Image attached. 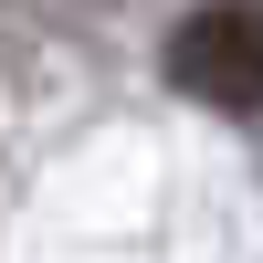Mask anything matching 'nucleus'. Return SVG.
Segmentation results:
<instances>
[{
    "mask_svg": "<svg viewBox=\"0 0 263 263\" xmlns=\"http://www.w3.org/2000/svg\"><path fill=\"white\" fill-rule=\"evenodd\" d=\"M168 84L221 116H263V0H200L168 32Z\"/></svg>",
    "mask_w": 263,
    "mask_h": 263,
    "instance_id": "f257e3e1",
    "label": "nucleus"
}]
</instances>
